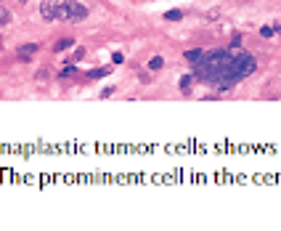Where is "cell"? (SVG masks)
Returning a JSON list of instances; mask_svg holds the SVG:
<instances>
[{
  "mask_svg": "<svg viewBox=\"0 0 281 231\" xmlns=\"http://www.w3.org/2000/svg\"><path fill=\"white\" fill-rule=\"evenodd\" d=\"M0 48H3V43H0Z\"/></svg>",
  "mask_w": 281,
  "mask_h": 231,
  "instance_id": "cell-14",
  "label": "cell"
},
{
  "mask_svg": "<svg viewBox=\"0 0 281 231\" xmlns=\"http://www.w3.org/2000/svg\"><path fill=\"white\" fill-rule=\"evenodd\" d=\"M228 56H231V51H210V54H204L199 61H196V80H202V82H212V85H217L220 82V75H223V69H226V61Z\"/></svg>",
  "mask_w": 281,
  "mask_h": 231,
  "instance_id": "cell-2",
  "label": "cell"
},
{
  "mask_svg": "<svg viewBox=\"0 0 281 231\" xmlns=\"http://www.w3.org/2000/svg\"><path fill=\"white\" fill-rule=\"evenodd\" d=\"M159 67H162V59H159V56L149 61V69H159Z\"/></svg>",
  "mask_w": 281,
  "mask_h": 231,
  "instance_id": "cell-11",
  "label": "cell"
},
{
  "mask_svg": "<svg viewBox=\"0 0 281 231\" xmlns=\"http://www.w3.org/2000/svg\"><path fill=\"white\" fill-rule=\"evenodd\" d=\"M111 59H114V64H122V61H125V56H122V54H114Z\"/></svg>",
  "mask_w": 281,
  "mask_h": 231,
  "instance_id": "cell-13",
  "label": "cell"
},
{
  "mask_svg": "<svg viewBox=\"0 0 281 231\" xmlns=\"http://www.w3.org/2000/svg\"><path fill=\"white\" fill-rule=\"evenodd\" d=\"M8 22H11V14H8V8H3V6H0V27H3V24H8Z\"/></svg>",
  "mask_w": 281,
  "mask_h": 231,
  "instance_id": "cell-7",
  "label": "cell"
},
{
  "mask_svg": "<svg viewBox=\"0 0 281 231\" xmlns=\"http://www.w3.org/2000/svg\"><path fill=\"white\" fill-rule=\"evenodd\" d=\"M204 56V51H189V54H186V59L191 61V64H196V61H199Z\"/></svg>",
  "mask_w": 281,
  "mask_h": 231,
  "instance_id": "cell-6",
  "label": "cell"
},
{
  "mask_svg": "<svg viewBox=\"0 0 281 231\" xmlns=\"http://www.w3.org/2000/svg\"><path fill=\"white\" fill-rule=\"evenodd\" d=\"M85 19H88V8L77 3V0H61L56 8V22L77 24V22H85Z\"/></svg>",
  "mask_w": 281,
  "mask_h": 231,
  "instance_id": "cell-3",
  "label": "cell"
},
{
  "mask_svg": "<svg viewBox=\"0 0 281 231\" xmlns=\"http://www.w3.org/2000/svg\"><path fill=\"white\" fill-rule=\"evenodd\" d=\"M56 8H59V0H45V3L40 6V14H43L45 22H53L56 19Z\"/></svg>",
  "mask_w": 281,
  "mask_h": 231,
  "instance_id": "cell-4",
  "label": "cell"
},
{
  "mask_svg": "<svg viewBox=\"0 0 281 231\" xmlns=\"http://www.w3.org/2000/svg\"><path fill=\"white\" fill-rule=\"evenodd\" d=\"M181 16H183V11H170V14H167V19H170V22H178Z\"/></svg>",
  "mask_w": 281,
  "mask_h": 231,
  "instance_id": "cell-12",
  "label": "cell"
},
{
  "mask_svg": "<svg viewBox=\"0 0 281 231\" xmlns=\"http://www.w3.org/2000/svg\"><path fill=\"white\" fill-rule=\"evenodd\" d=\"M191 88V75H183L181 77V90H189Z\"/></svg>",
  "mask_w": 281,
  "mask_h": 231,
  "instance_id": "cell-8",
  "label": "cell"
},
{
  "mask_svg": "<svg viewBox=\"0 0 281 231\" xmlns=\"http://www.w3.org/2000/svg\"><path fill=\"white\" fill-rule=\"evenodd\" d=\"M255 56L252 54H247V51H239V54H231L226 61V69H223V75H220V82H217V88L226 90V88H231L234 82H239L242 77L247 75H252L255 72Z\"/></svg>",
  "mask_w": 281,
  "mask_h": 231,
  "instance_id": "cell-1",
  "label": "cell"
},
{
  "mask_svg": "<svg viewBox=\"0 0 281 231\" xmlns=\"http://www.w3.org/2000/svg\"><path fill=\"white\" fill-rule=\"evenodd\" d=\"M69 45H72V40H59V43H56V48H53V51H56V54H59V51H64V48H69Z\"/></svg>",
  "mask_w": 281,
  "mask_h": 231,
  "instance_id": "cell-9",
  "label": "cell"
},
{
  "mask_svg": "<svg viewBox=\"0 0 281 231\" xmlns=\"http://www.w3.org/2000/svg\"><path fill=\"white\" fill-rule=\"evenodd\" d=\"M37 51H40V45H37V43H27V45H22V48L16 51V56L22 59V61H29V59H32V56L37 54Z\"/></svg>",
  "mask_w": 281,
  "mask_h": 231,
  "instance_id": "cell-5",
  "label": "cell"
},
{
  "mask_svg": "<svg viewBox=\"0 0 281 231\" xmlns=\"http://www.w3.org/2000/svg\"><path fill=\"white\" fill-rule=\"evenodd\" d=\"M273 32H276V27H263V29H260V35H263V37H273Z\"/></svg>",
  "mask_w": 281,
  "mask_h": 231,
  "instance_id": "cell-10",
  "label": "cell"
}]
</instances>
